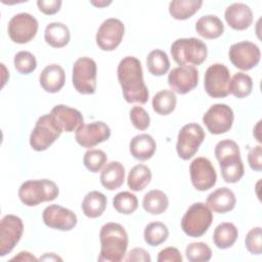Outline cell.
<instances>
[{"label":"cell","instance_id":"44","mask_svg":"<svg viewBox=\"0 0 262 262\" xmlns=\"http://www.w3.org/2000/svg\"><path fill=\"white\" fill-rule=\"evenodd\" d=\"M158 262H181L182 256L177 248L168 247L159 252Z\"/></svg>","mask_w":262,"mask_h":262},{"label":"cell","instance_id":"33","mask_svg":"<svg viewBox=\"0 0 262 262\" xmlns=\"http://www.w3.org/2000/svg\"><path fill=\"white\" fill-rule=\"evenodd\" d=\"M176 103L177 98L172 90H161L152 97V108L157 114L161 116H167L171 114L175 110Z\"/></svg>","mask_w":262,"mask_h":262},{"label":"cell","instance_id":"17","mask_svg":"<svg viewBox=\"0 0 262 262\" xmlns=\"http://www.w3.org/2000/svg\"><path fill=\"white\" fill-rule=\"evenodd\" d=\"M42 219L46 226L61 231L72 230L78 221L72 210L55 204L49 205L43 210Z\"/></svg>","mask_w":262,"mask_h":262},{"label":"cell","instance_id":"31","mask_svg":"<svg viewBox=\"0 0 262 262\" xmlns=\"http://www.w3.org/2000/svg\"><path fill=\"white\" fill-rule=\"evenodd\" d=\"M221 176L227 183H236L244 176V164L239 157H232L219 162Z\"/></svg>","mask_w":262,"mask_h":262},{"label":"cell","instance_id":"11","mask_svg":"<svg viewBox=\"0 0 262 262\" xmlns=\"http://www.w3.org/2000/svg\"><path fill=\"white\" fill-rule=\"evenodd\" d=\"M233 112L225 103H216L203 116V123L211 134L219 135L229 131L233 124Z\"/></svg>","mask_w":262,"mask_h":262},{"label":"cell","instance_id":"7","mask_svg":"<svg viewBox=\"0 0 262 262\" xmlns=\"http://www.w3.org/2000/svg\"><path fill=\"white\" fill-rule=\"evenodd\" d=\"M62 133L50 114L41 116L31 132L30 145L36 151L47 149Z\"/></svg>","mask_w":262,"mask_h":262},{"label":"cell","instance_id":"45","mask_svg":"<svg viewBox=\"0 0 262 262\" xmlns=\"http://www.w3.org/2000/svg\"><path fill=\"white\" fill-rule=\"evenodd\" d=\"M248 163L252 170L257 172L262 170V146L261 145H257L249 151Z\"/></svg>","mask_w":262,"mask_h":262},{"label":"cell","instance_id":"19","mask_svg":"<svg viewBox=\"0 0 262 262\" xmlns=\"http://www.w3.org/2000/svg\"><path fill=\"white\" fill-rule=\"evenodd\" d=\"M50 115L62 132H74L84 124L82 114L78 110L64 104L55 105L51 110Z\"/></svg>","mask_w":262,"mask_h":262},{"label":"cell","instance_id":"48","mask_svg":"<svg viewBox=\"0 0 262 262\" xmlns=\"http://www.w3.org/2000/svg\"><path fill=\"white\" fill-rule=\"evenodd\" d=\"M11 261H37V258L29 252H19L17 256L11 258Z\"/></svg>","mask_w":262,"mask_h":262},{"label":"cell","instance_id":"30","mask_svg":"<svg viewBox=\"0 0 262 262\" xmlns=\"http://www.w3.org/2000/svg\"><path fill=\"white\" fill-rule=\"evenodd\" d=\"M169 206L167 194L160 189H151L146 192L142 200L143 209L152 215L164 213Z\"/></svg>","mask_w":262,"mask_h":262},{"label":"cell","instance_id":"29","mask_svg":"<svg viewBox=\"0 0 262 262\" xmlns=\"http://www.w3.org/2000/svg\"><path fill=\"white\" fill-rule=\"evenodd\" d=\"M202 5V0H174L169 3V13L175 19L184 20L199 11Z\"/></svg>","mask_w":262,"mask_h":262},{"label":"cell","instance_id":"47","mask_svg":"<svg viewBox=\"0 0 262 262\" xmlns=\"http://www.w3.org/2000/svg\"><path fill=\"white\" fill-rule=\"evenodd\" d=\"M127 262H150L151 258L147 251H145L142 248H134L132 249L127 256L124 258Z\"/></svg>","mask_w":262,"mask_h":262},{"label":"cell","instance_id":"27","mask_svg":"<svg viewBox=\"0 0 262 262\" xmlns=\"http://www.w3.org/2000/svg\"><path fill=\"white\" fill-rule=\"evenodd\" d=\"M106 196L97 190L88 192L82 201V211L88 218L100 217L106 208Z\"/></svg>","mask_w":262,"mask_h":262},{"label":"cell","instance_id":"32","mask_svg":"<svg viewBox=\"0 0 262 262\" xmlns=\"http://www.w3.org/2000/svg\"><path fill=\"white\" fill-rule=\"evenodd\" d=\"M150 180H151L150 169L143 164H138L129 171L127 184L131 190L140 191V190H143L149 184Z\"/></svg>","mask_w":262,"mask_h":262},{"label":"cell","instance_id":"10","mask_svg":"<svg viewBox=\"0 0 262 262\" xmlns=\"http://www.w3.org/2000/svg\"><path fill=\"white\" fill-rule=\"evenodd\" d=\"M38 28V20L32 14L20 12L10 18L7 26V33L14 43L25 44L35 38Z\"/></svg>","mask_w":262,"mask_h":262},{"label":"cell","instance_id":"23","mask_svg":"<svg viewBox=\"0 0 262 262\" xmlns=\"http://www.w3.org/2000/svg\"><path fill=\"white\" fill-rule=\"evenodd\" d=\"M129 149L134 159L139 161H147L155 155L157 144L155 139L149 134L142 133L134 136L131 139Z\"/></svg>","mask_w":262,"mask_h":262},{"label":"cell","instance_id":"46","mask_svg":"<svg viewBox=\"0 0 262 262\" xmlns=\"http://www.w3.org/2000/svg\"><path fill=\"white\" fill-rule=\"evenodd\" d=\"M61 3L60 0H38L37 6L44 14L52 15L59 11Z\"/></svg>","mask_w":262,"mask_h":262},{"label":"cell","instance_id":"18","mask_svg":"<svg viewBox=\"0 0 262 262\" xmlns=\"http://www.w3.org/2000/svg\"><path fill=\"white\" fill-rule=\"evenodd\" d=\"M199 71L194 67L179 66L168 75V84L173 92L186 94L198 86Z\"/></svg>","mask_w":262,"mask_h":262},{"label":"cell","instance_id":"41","mask_svg":"<svg viewBox=\"0 0 262 262\" xmlns=\"http://www.w3.org/2000/svg\"><path fill=\"white\" fill-rule=\"evenodd\" d=\"M215 157L218 162L232 157H239L241 151L237 143L231 139H224L215 145Z\"/></svg>","mask_w":262,"mask_h":262},{"label":"cell","instance_id":"9","mask_svg":"<svg viewBox=\"0 0 262 262\" xmlns=\"http://www.w3.org/2000/svg\"><path fill=\"white\" fill-rule=\"evenodd\" d=\"M230 72L223 63L211 64L205 72L204 87L213 98L226 97L229 94Z\"/></svg>","mask_w":262,"mask_h":262},{"label":"cell","instance_id":"42","mask_svg":"<svg viewBox=\"0 0 262 262\" xmlns=\"http://www.w3.org/2000/svg\"><path fill=\"white\" fill-rule=\"evenodd\" d=\"M245 245L247 250L253 255L262 253V230L260 226L252 228L246 235Z\"/></svg>","mask_w":262,"mask_h":262},{"label":"cell","instance_id":"26","mask_svg":"<svg viewBox=\"0 0 262 262\" xmlns=\"http://www.w3.org/2000/svg\"><path fill=\"white\" fill-rule=\"evenodd\" d=\"M44 39L53 48H61L68 45L71 39L69 28L62 23H50L44 31Z\"/></svg>","mask_w":262,"mask_h":262},{"label":"cell","instance_id":"38","mask_svg":"<svg viewBox=\"0 0 262 262\" xmlns=\"http://www.w3.org/2000/svg\"><path fill=\"white\" fill-rule=\"evenodd\" d=\"M185 256L190 262H207L212 257V250L206 243H190L185 249Z\"/></svg>","mask_w":262,"mask_h":262},{"label":"cell","instance_id":"5","mask_svg":"<svg viewBox=\"0 0 262 262\" xmlns=\"http://www.w3.org/2000/svg\"><path fill=\"white\" fill-rule=\"evenodd\" d=\"M213 222L212 210L205 203L192 204L181 219V229L190 237L204 235Z\"/></svg>","mask_w":262,"mask_h":262},{"label":"cell","instance_id":"13","mask_svg":"<svg viewBox=\"0 0 262 262\" xmlns=\"http://www.w3.org/2000/svg\"><path fill=\"white\" fill-rule=\"evenodd\" d=\"M228 56L235 68L242 71H249L259 63L261 52L255 43L242 41L230 46Z\"/></svg>","mask_w":262,"mask_h":262},{"label":"cell","instance_id":"2","mask_svg":"<svg viewBox=\"0 0 262 262\" xmlns=\"http://www.w3.org/2000/svg\"><path fill=\"white\" fill-rule=\"evenodd\" d=\"M99 241L100 254L98 261L120 262L124 259L128 248V234L121 224L108 222L102 225Z\"/></svg>","mask_w":262,"mask_h":262},{"label":"cell","instance_id":"49","mask_svg":"<svg viewBox=\"0 0 262 262\" xmlns=\"http://www.w3.org/2000/svg\"><path fill=\"white\" fill-rule=\"evenodd\" d=\"M40 260H61L58 256H55L54 253H46L44 257L40 258Z\"/></svg>","mask_w":262,"mask_h":262},{"label":"cell","instance_id":"39","mask_svg":"<svg viewBox=\"0 0 262 262\" xmlns=\"http://www.w3.org/2000/svg\"><path fill=\"white\" fill-rule=\"evenodd\" d=\"M107 157L101 149H89L84 154L83 163L85 167L92 173L100 171L106 164Z\"/></svg>","mask_w":262,"mask_h":262},{"label":"cell","instance_id":"22","mask_svg":"<svg viewBox=\"0 0 262 262\" xmlns=\"http://www.w3.org/2000/svg\"><path fill=\"white\" fill-rule=\"evenodd\" d=\"M206 204L212 211L224 214L234 209L236 199L231 189L228 187H220L207 196Z\"/></svg>","mask_w":262,"mask_h":262},{"label":"cell","instance_id":"15","mask_svg":"<svg viewBox=\"0 0 262 262\" xmlns=\"http://www.w3.org/2000/svg\"><path fill=\"white\" fill-rule=\"evenodd\" d=\"M189 175L191 183L196 190L205 191L216 184V170L207 158L199 157L194 159L189 166Z\"/></svg>","mask_w":262,"mask_h":262},{"label":"cell","instance_id":"28","mask_svg":"<svg viewBox=\"0 0 262 262\" xmlns=\"http://www.w3.org/2000/svg\"><path fill=\"white\" fill-rule=\"evenodd\" d=\"M238 236L237 228L233 223L223 222L217 225L213 233V242L218 249L225 250L234 245Z\"/></svg>","mask_w":262,"mask_h":262},{"label":"cell","instance_id":"1","mask_svg":"<svg viewBox=\"0 0 262 262\" xmlns=\"http://www.w3.org/2000/svg\"><path fill=\"white\" fill-rule=\"evenodd\" d=\"M118 81L123 96L129 103L144 104L148 100V89L143 80L141 62L135 56H126L119 62Z\"/></svg>","mask_w":262,"mask_h":262},{"label":"cell","instance_id":"43","mask_svg":"<svg viewBox=\"0 0 262 262\" xmlns=\"http://www.w3.org/2000/svg\"><path fill=\"white\" fill-rule=\"evenodd\" d=\"M130 121L132 125L140 131L147 129L150 124V118L148 113L139 105H134L130 110Z\"/></svg>","mask_w":262,"mask_h":262},{"label":"cell","instance_id":"25","mask_svg":"<svg viewBox=\"0 0 262 262\" xmlns=\"http://www.w3.org/2000/svg\"><path fill=\"white\" fill-rule=\"evenodd\" d=\"M195 31L205 39H216L223 34L224 25L218 16L207 14L196 20Z\"/></svg>","mask_w":262,"mask_h":262},{"label":"cell","instance_id":"3","mask_svg":"<svg viewBox=\"0 0 262 262\" xmlns=\"http://www.w3.org/2000/svg\"><path fill=\"white\" fill-rule=\"evenodd\" d=\"M171 55L179 66H200L208 55L205 42L198 38H179L171 45Z\"/></svg>","mask_w":262,"mask_h":262},{"label":"cell","instance_id":"20","mask_svg":"<svg viewBox=\"0 0 262 262\" xmlns=\"http://www.w3.org/2000/svg\"><path fill=\"white\" fill-rule=\"evenodd\" d=\"M227 25L236 31L248 29L253 23L252 9L245 3L235 2L227 6L224 12Z\"/></svg>","mask_w":262,"mask_h":262},{"label":"cell","instance_id":"8","mask_svg":"<svg viewBox=\"0 0 262 262\" xmlns=\"http://www.w3.org/2000/svg\"><path fill=\"white\" fill-rule=\"evenodd\" d=\"M205 136V131L201 125L196 123L184 125L177 136L176 151L179 158L184 161L191 159L198 152Z\"/></svg>","mask_w":262,"mask_h":262},{"label":"cell","instance_id":"24","mask_svg":"<svg viewBox=\"0 0 262 262\" xmlns=\"http://www.w3.org/2000/svg\"><path fill=\"white\" fill-rule=\"evenodd\" d=\"M125 180V168L117 161H112L102 168L100 173V183L101 185L108 189L115 190L119 188Z\"/></svg>","mask_w":262,"mask_h":262},{"label":"cell","instance_id":"6","mask_svg":"<svg viewBox=\"0 0 262 262\" xmlns=\"http://www.w3.org/2000/svg\"><path fill=\"white\" fill-rule=\"evenodd\" d=\"M97 66L87 56L78 58L73 64L72 82L75 89L81 94H93L96 90Z\"/></svg>","mask_w":262,"mask_h":262},{"label":"cell","instance_id":"37","mask_svg":"<svg viewBox=\"0 0 262 262\" xmlns=\"http://www.w3.org/2000/svg\"><path fill=\"white\" fill-rule=\"evenodd\" d=\"M115 210L123 215H130L138 208V200L135 194L130 191H121L113 199Z\"/></svg>","mask_w":262,"mask_h":262},{"label":"cell","instance_id":"14","mask_svg":"<svg viewBox=\"0 0 262 262\" xmlns=\"http://www.w3.org/2000/svg\"><path fill=\"white\" fill-rule=\"evenodd\" d=\"M124 32L125 27L120 19L115 17L107 18L97 30L96 44L103 51H113L121 44Z\"/></svg>","mask_w":262,"mask_h":262},{"label":"cell","instance_id":"21","mask_svg":"<svg viewBox=\"0 0 262 262\" xmlns=\"http://www.w3.org/2000/svg\"><path fill=\"white\" fill-rule=\"evenodd\" d=\"M39 82L43 90L48 93L58 92L64 85L66 74L63 69L57 63L46 66L39 76Z\"/></svg>","mask_w":262,"mask_h":262},{"label":"cell","instance_id":"36","mask_svg":"<svg viewBox=\"0 0 262 262\" xmlns=\"http://www.w3.org/2000/svg\"><path fill=\"white\" fill-rule=\"evenodd\" d=\"M253 89L252 78L243 72L236 73L231 79L229 84V93L237 98H244L251 94Z\"/></svg>","mask_w":262,"mask_h":262},{"label":"cell","instance_id":"16","mask_svg":"<svg viewBox=\"0 0 262 262\" xmlns=\"http://www.w3.org/2000/svg\"><path fill=\"white\" fill-rule=\"evenodd\" d=\"M110 136V127L101 121L83 124L75 131V139L77 143L85 148L94 147L107 140Z\"/></svg>","mask_w":262,"mask_h":262},{"label":"cell","instance_id":"34","mask_svg":"<svg viewBox=\"0 0 262 262\" xmlns=\"http://www.w3.org/2000/svg\"><path fill=\"white\" fill-rule=\"evenodd\" d=\"M146 67L154 76L160 77L167 74L170 69V60L167 53L161 49L150 51L146 57Z\"/></svg>","mask_w":262,"mask_h":262},{"label":"cell","instance_id":"35","mask_svg":"<svg viewBox=\"0 0 262 262\" xmlns=\"http://www.w3.org/2000/svg\"><path fill=\"white\" fill-rule=\"evenodd\" d=\"M169 236L168 227L162 222H151L147 224L143 231V237L148 246L157 247L167 241Z\"/></svg>","mask_w":262,"mask_h":262},{"label":"cell","instance_id":"4","mask_svg":"<svg viewBox=\"0 0 262 262\" xmlns=\"http://www.w3.org/2000/svg\"><path fill=\"white\" fill-rule=\"evenodd\" d=\"M58 186L49 179L28 180L18 188V198L28 207L38 206L44 202H51L58 196Z\"/></svg>","mask_w":262,"mask_h":262},{"label":"cell","instance_id":"40","mask_svg":"<svg viewBox=\"0 0 262 262\" xmlns=\"http://www.w3.org/2000/svg\"><path fill=\"white\" fill-rule=\"evenodd\" d=\"M13 63L15 70L23 75L31 74L37 68V60L35 56L29 51L17 52L14 55Z\"/></svg>","mask_w":262,"mask_h":262},{"label":"cell","instance_id":"50","mask_svg":"<svg viewBox=\"0 0 262 262\" xmlns=\"http://www.w3.org/2000/svg\"><path fill=\"white\" fill-rule=\"evenodd\" d=\"M112 1H98V2H95V1H91V4L92 5H95L97 7H104V6H107L108 4H111Z\"/></svg>","mask_w":262,"mask_h":262},{"label":"cell","instance_id":"12","mask_svg":"<svg viewBox=\"0 0 262 262\" xmlns=\"http://www.w3.org/2000/svg\"><path fill=\"white\" fill-rule=\"evenodd\" d=\"M24 232V224L19 217L7 214L0 221V256L9 254L19 242Z\"/></svg>","mask_w":262,"mask_h":262}]
</instances>
